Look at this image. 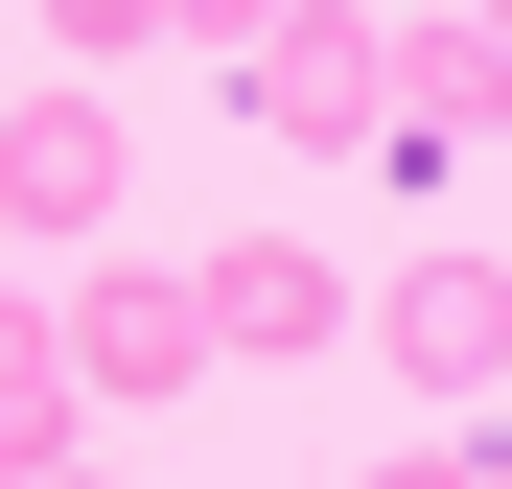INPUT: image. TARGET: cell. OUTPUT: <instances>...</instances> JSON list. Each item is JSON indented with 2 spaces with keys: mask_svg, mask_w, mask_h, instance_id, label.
<instances>
[{
  "mask_svg": "<svg viewBox=\"0 0 512 489\" xmlns=\"http://www.w3.org/2000/svg\"><path fill=\"white\" fill-rule=\"evenodd\" d=\"M373 24H419V0H373Z\"/></svg>",
  "mask_w": 512,
  "mask_h": 489,
  "instance_id": "5bb4252c",
  "label": "cell"
},
{
  "mask_svg": "<svg viewBox=\"0 0 512 489\" xmlns=\"http://www.w3.org/2000/svg\"><path fill=\"white\" fill-rule=\"evenodd\" d=\"M24 489H94V466H24Z\"/></svg>",
  "mask_w": 512,
  "mask_h": 489,
  "instance_id": "4fadbf2b",
  "label": "cell"
},
{
  "mask_svg": "<svg viewBox=\"0 0 512 489\" xmlns=\"http://www.w3.org/2000/svg\"><path fill=\"white\" fill-rule=\"evenodd\" d=\"M70 373H94V396L233 373V350H210V257H70Z\"/></svg>",
  "mask_w": 512,
  "mask_h": 489,
  "instance_id": "7a4b0ae2",
  "label": "cell"
},
{
  "mask_svg": "<svg viewBox=\"0 0 512 489\" xmlns=\"http://www.w3.org/2000/svg\"><path fill=\"white\" fill-rule=\"evenodd\" d=\"M466 489H512V420H489V443H466Z\"/></svg>",
  "mask_w": 512,
  "mask_h": 489,
  "instance_id": "30bf717a",
  "label": "cell"
},
{
  "mask_svg": "<svg viewBox=\"0 0 512 489\" xmlns=\"http://www.w3.org/2000/svg\"><path fill=\"white\" fill-rule=\"evenodd\" d=\"M466 140H512V47L466 24V0H419V24H396V163L443 187Z\"/></svg>",
  "mask_w": 512,
  "mask_h": 489,
  "instance_id": "5b68a950",
  "label": "cell"
},
{
  "mask_svg": "<svg viewBox=\"0 0 512 489\" xmlns=\"http://www.w3.org/2000/svg\"><path fill=\"white\" fill-rule=\"evenodd\" d=\"M326 326H350V280H326L303 233H233V257H210V350H233V373H303Z\"/></svg>",
  "mask_w": 512,
  "mask_h": 489,
  "instance_id": "8992f818",
  "label": "cell"
},
{
  "mask_svg": "<svg viewBox=\"0 0 512 489\" xmlns=\"http://www.w3.org/2000/svg\"><path fill=\"white\" fill-rule=\"evenodd\" d=\"M117 163H140V140H117V117H94V94L47 70V94L0 117V233H47V257H94V233H117Z\"/></svg>",
  "mask_w": 512,
  "mask_h": 489,
  "instance_id": "277c9868",
  "label": "cell"
},
{
  "mask_svg": "<svg viewBox=\"0 0 512 489\" xmlns=\"http://www.w3.org/2000/svg\"><path fill=\"white\" fill-rule=\"evenodd\" d=\"M233 94H256V140H326L350 163V140H396V24L373 0H280V47H256Z\"/></svg>",
  "mask_w": 512,
  "mask_h": 489,
  "instance_id": "6da1fadb",
  "label": "cell"
},
{
  "mask_svg": "<svg viewBox=\"0 0 512 489\" xmlns=\"http://www.w3.org/2000/svg\"><path fill=\"white\" fill-rule=\"evenodd\" d=\"M373 350H396L419 396H489V373H512V257H466V233H419V257L373 280Z\"/></svg>",
  "mask_w": 512,
  "mask_h": 489,
  "instance_id": "3957f363",
  "label": "cell"
},
{
  "mask_svg": "<svg viewBox=\"0 0 512 489\" xmlns=\"http://www.w3.org/2000/svg\"><path fill=\"white\" fill-rule=\"evenodd\" d=\"M117 47H163V0H47V70H117Z\"/></svg>",
  "mask_w": 512,
  "mask_h": 489,
  "instance_id": "ba28073f",
  "label": "cell"
},
{
  "mask_svg": "<svg viewBox=\"0 0 512 489\" xmlns=\"http://www.w3.org/2000/svg\"><path fill=\"white\" fill-rule=\"evenodd\" d=\"M373 489H466V466H373Z\"/></svg>",
  "mask_w": 512,
  "mask_h": 489,
  "instance_id": "8fae6325",
  "label": "cell"
},
{
  "mask_svg": "<svg viewBox=\"0 0 512 489\" xmlns=\"http://www.w3.org/2000/svg\"><path fill=\"white\" fill-rule=\"evenodd\" d=\"M70 396H94V373H70V303H0V489L70 466Z\"/></svg>",
  "mask_w": 512,
  "mask_h": 489,
  "instance_id": "52a82bcc",
  "label": "cell"
},
{
  "mask_svg": "<svg viewBox=\"0 0 512 489\" xmlns=\"http://www.w3.org/2000/svg\"><path fill=\"white\" fill-rule=\"evenodd\" d=\"M466 24H489V47H512V0H466Z\"/></svg>",
  "mask_w": 512,
  "mask_h": 489,
  "instance_id": "7c38bea8",
  "label": "cell"
},
{
  "mask_svg": "<svg viewBox=\"0 0 512 489\" xmlns=\"http://www.w3.org/2000/svg\"><path fill=\"white\" fill-rule=\"evenodd\" d=\"M163 47H210V70H256V47H280V0H163Z\"/></svg>",
  "mask_w": 512,
  "mask_h": 489,
  "instance_id": "9c48e42d",
  "label": "cell"
}]
</instances>
